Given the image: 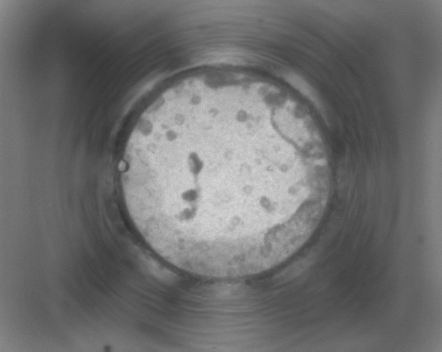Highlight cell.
Returning a JSON list of instances; mask_svg holds the SVG:
<instances>
[{
    "mask_svg": "<svg viewBox=\"0 0 442 352\" xmlns=\"http://www.w3.org/2000/svg\"><path fill=\"white\" fill-rule=\"evenodd\" d=\"M327 164L256 100L169 95L142 115L122 176L129 214L163 258L200 276L266 271L311 237L325 210Z\"/></svg>",
    "mask_w": 442,
    "mask_h": 352,
    "instance_id": "cell-1",
    "label": "cell"
}]
</instances>
